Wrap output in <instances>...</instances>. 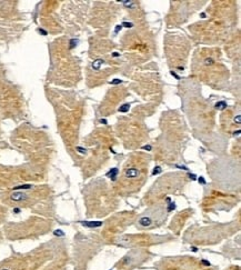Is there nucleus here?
Here are the masks:
<instances>
[{
    "label": "nucleus",
    "instance_id": "f257e3e1",
    "mask_svg": "<svg viewBox=\"0 0 241 270\" xmlns=\"http://www.w3.org/2000/svg\"><path fill=\"white\" fill-rule=\"evenodd\" d=\"M11 200L12 201H16V202H19V201H22V200H25L27 198L26 194H23V192H13V194L11 195Z\"/></svg>",
    "mask_w": 241,
    "mask_h": 270
},
{
    "label": "nucleus",
    "instance_id": "f03ea898",
    "mask_svg": "<svg viewBox=\"0 0 241 270\" xmlns=\"http://www.w3.org/2000/svg\"><path fill=\"white\" fill-rule=\"evenodd\" d=\"M124 176L127 178H136L139 176V170L137 168H129L124 171Z\"/></svg>",
    "mask_w": 241,
    "mask_h": 270
},
{
    "label": "nucleus",
    "instance_id": "7ed1b4c3",
    "mask_svg": "<svg viewBox=\"0 0 241 270\" xmlns=\"http://www.w3.org/2000/svg\"><path fill=\"white\" fill-rule=\"evenodd\" d=\"M152 223V220L150 219V217H142L139 219V225L141 227H149L151 226Z\"/></svg>",
    "mask_w": 241,
    "mask_h": 270
},
{
    "label": "nucleus",
    "instance_id": "20e7f679",
    "mask_svg": "<svg viewBox=\"0 0 241 270\" xmlns=\"http://www.w3.org/2000/svg\"><path fill=\"white\" fill-rule=\"evenodd\" d=\"M82 225L86 227H90V228H97V227L102 226L101 221H82Z\"/></svg>",
    "mask_w": 241,
    "mask_h": 270
},
{
    "label": "nucleus",
    "instance_id": "39448f33",
    "mask_svg": "<svg viewBox=\"0 0 241 270\" xmlns=\"http://www.w3.org/2000/svg\"><path fill=\"white\" fill-rule=\"evenodd\" d=\"M117 175H118V169H117V168L111 169V170L108 172V177H110L112 181H114V180H116V177H117Z\"/></svg>",
    "mask_w": 241,
    "mask_h": 270
},
{
    "label": "nucleus",
    "instance_id": "423d86ee",
    "mask_svg": "<svg viewBox=\"0 0 241 270\" xmlns=\"http://www.w3.org/2000/svg\"><path fill=\"white\" fill-rule=\"evenodd\" d=\"M129 109H130V105H129V103H124V105H122V106L119 108V111H121V112H127Z\"/></svg>",
    "mask_w": 241,
    "mask_h": 270
},
{
    "label": "nucleus",
    "instance_id": "0eeeda50",
    "mask_svg": "<svg viewBox=\"0 0 241 270\" xmlns=\"http://www.w3.org/2000/svg\"><path fill=\"white\" fill-rule=\"evenodd\" d=\"M226 107H227V103H226L224 101H219L218 103H217V105H215V108H218V109H221V110L224 109Z\"/></svg>",
    "mask_w": 241,
    "mask_h": 270
},
{
    "label": "nucleus",
    "instance_id": "6e6552de",
    "mask_svg": "<svg viewBox=\"0 0 241 270\" xmlns=\"http://www.w3.org/2000/svg\"><path fill=\"white\" fill-rule=\"evenodd\" d=\"M103 63V60H101V59H99V60H97V61L93 62V65H92V67L95 68V69H98V68H100V65H102Z\"/></svg>",
    "mask_w": 241,
    "mask_h": 270
},
{
    "label": "nucleus",
    "instance_id": "1a4fd4ad",
    "mask_svg": "<svg viewBox=\"0 0 241 270\" xmlns=\"http://www.w3.org/2000/svg\"><path fill=\"white\" fill-rule=\"evenodd\" d=\"M160 172H161V168L158 166V167H156V168L153 169V172H152V173H153V175H158V173H160Z\"/></svg>",
    "mask_w": 241,
    "mask_h": 270
},
{
    "label": "nucleus",
    "instance_id": "9d476101",
    "mask_svg": "<svg viewBox=\"0 0 241 270\" xmlns=\"http://www.w3.org/2000/svg\"><path fill=\"white\" fill-rule=\"evenodd\" d=\"M31 188V186L30 185H25V186H19V187H17L16 189H30Z\"/></svg>",
    "mask_w": 241,
    "mask_h": 270
},
{
    "label": "nucleus",
    "instance_id": "9b49d317",
    "mask_svg": "<svg viewBox=\"0 0 241 270\" xmlns=\"http://www.w3.org/2000/svg\"><path fill=\"white\" fill-rule=\"evenodd\" d=\"M77 150H78V151H79L80 153H83V155L87 152V150L84 149V148H80V147H77Z\"/></svg>",
    "mask_w": 241,
    "mask_h": 270
},
{
    "label": "nucleus",
    "instance_id": "f8f14e48",
    "mask_svg": "<svg viewBox=\"0 0 241 270\" xmlns=\"http://www.w3.org/2000/svg\"><path fill=\"white\" fill-rule=\"evenodd\" d=\"M121 82H122V81L119 80V79H114V80L111 81V84H121Z\"/></svg>",
    "mask_w": 241,
    "mask_h": 270
},
{
    "label": "nucleus",
    "instance_id": "ddd939ff",
    "mask_svg": "<svg viewBox=\"0 0 241 270\" xmlns=\"http://www.w3.org/2000/svg\"><path fill=\"white\" fill-rule=\"evenodd\" d=\"M123 26H124V27H128V28H129V27H132V23H130V22H124Z\"/></svg>",
    "mask_w": 241,
    "mask_h": 270
},
{
    "label": "nucleus",
    "instance_id": "4468645a",
    "mask_svg": "<svg viewBox=\"0 0 241 270\" xmlns=\"http://www.w3.org/2000/svg\"><path fill=\"white\" fill-rule=\"evenodd\" d=\"M202 263H203V265H206V266H210V262H209V261H207V260H202Z\"/></svg>",
    "mask_w": 241,
    "mask_h": 270
},
{
    "label": "nucleus",
    "instance_id": "2eb2a0df",
    "mask_svg": "<svg viewBox=\"0 0 241 270\" xmlns=\"http://www.w3.org/2000/svg\"><path fill=\"white\" fill-rule=\"evenodd\" d=\"M199 182H201L202 185H205L206 181H205V179H203V178H199Z\"/></svg>",
    "mask_w": 241,
    "mask_h": 270
},
{
    "label": "nucleus",
    "instance_id": "dca6fc26",
    "mask_svg": "<svg viewBox=\"0 0 241 270\" xmlns=\"http://www.w3.org/2000/svg\"><path fill=\"white\" fill-rule=\"evenodd\" d=\"M175 204H170V207H169V210H172V209H175Z\"/></svg>",
    "mask_w": 241,
    "mask_h": 270
},
{
    "label": "nucleus",
    "instance_id": "f3484780",
    "mask_svg": "<svg viewBox=\"0 0 241 270\" xmlns=\"http://www.w3.org/2000/svg\"><path fill=\"white\" fill-rule=\"evenodd\" d=\"M55 234L57 235V236H62V235H63L61 231H58V230H57V231H55Z\"/></svg>",
    "mask_w": 241,
    "mask_h": 270
},
{
    "label": "nucleus",
    "instance_id": "a211bd4d",
    "mask_svg": "<svg viewBox=\"0 0 241 270\" xmlns=\"http://www.w3.org/2000/svg\"><path fill=\"white\" fill-rule=\"evenodd\" d=\"M206 63H207V65H208V63H212V60L211 59H207V60H206Z\"/></svg>",
    "mask_w": 241,
    "mask_h": 270
},
{
    "label": "nucleus",
    "instance_id": "6ab92c4d",
    "mask_svg": "<svg viewBox=\"0 0 241 270\" xmlns=\"http://www.w3.org/2000/svg\"><path fill=\"white\" fill-rule=\"evenodd\" d=\"M120 29H121V27H119V26H117V27H116V31H117V32H118V31H119Z\"/></svg>",
    "mask_w": 241,
    "mask_h": 270
},
{
    "label": "nucleus",
    "instance_id": "aec40b11",
    "mask_svg": "<svg viewBox=\"0 0 241 270\" xmlns=\"http://www.w3.org/2000/svg\"><path fill=\"white\" fill-rule=\"evenodd\" d=\"M145 149H147V150H151V147H150V146H148V147H145Z\"/></svg>",
    "mask_w": 241,
    "mask_h": 270
},
{
    "label": "nucleus",
    "instance_id": "412c9836",
    "mask_svg": "<svg viewBox=\"0 0 241 270\" xmlns=\"http://www.w3.org/2000/svg\"><path fill=\"white\" fill-rule=\"evenodd\" d=\"M0 270H11L10 268H2V269H0Z\"/></svg>",
    "mask_w": 241,
    "mask_h": 270
}]
</instances>
